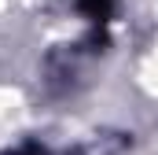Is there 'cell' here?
Instances as JSON below:
<instances>
[{
    "label": "cell",
    "instance_id": "obj_1",
    "mask_svg": "<svg viewBox=\"0 0 158 155\" xmlns=\"http://www.w3.org/2000/svg\"><path fill=\"white\" fill-rule=\"evenodd\" d=\"M81 11H85L92 22H107V15H110V0H81Z\"/></svg>",
    "mask_w": 158,
    "mask_h": 155
}]
</instances>
